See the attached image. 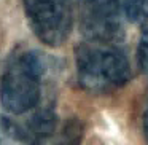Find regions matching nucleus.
I'll list each match as a JSON object with an SVG mask.
<instances>
[{
  "label": "nucleus",
  "instance_id": "obj_2",
  "mask_svg": "<svg viewBox=\"0 0 148 145\" xmlns=\"http://www.w3.org/2000/svg\"><path fill=\"white\" fill-rule=\"evenodd\" d=\"M45 62L35 49L11 53L0 74V104L7 113L34 112L42 99Z\"/></svg>",
  "mask_w": 148,
  "mask_h": 145
},
{
  "label": "nucleus",
  "instance_id": "obj_6",
  "mask_svg": "<svg viewBox=\"0 0 148 145\" xmlns=\"http://www.w3.org/2000/svg\"><path fill=\"white\" fill-rule=\"evenodd\" d=\"M137 62H138V67H140L142 74H143L148 80V24L145 26L143 32H142V35H140V40H138Z\"/></svg>",
  "mask_w": 148,
  "mask_h": 145
},
{
  "label": "nucleus",
  "instance_id": "obj_1",
  "mask_svg": "<svg viewBox=\"0 0 148 145\" xmlns=\"http://www.w3.org/2000/svg\"><path fill=\"white\" fill-rule=\"evenodd\" d=\"M77 80L89 93H110L126 86L132 69L126 51L118 43L84 40L75 48Z\"/></svg>",
  "mask_w": 148,
  "mask_h": 145
},
{
  "label": "nucleus",
  "instance_id": "obj_4",
  "mask_svg": "<svg viewBox=\"0 0 148 145\" xmlns=\"http://www.w3.org/2000/svg\"><path fill=\"white\" fill-rule=\"evenodd\" d=\"M83 135V126L78 120H69L58 129L49 145H78Z\"/></svg>",
  "mask_w": 148,
  "mask_h": 145
},
{
  "label": "nucleus",
  "instance_id": "obj_5",
  "mask_svg": "<svg viewBox=\"0 0 148 145\" xmlns=\"http://www.w3.org/2000/svg\"><path fill=\"white\" fill-rule=\"evenodd\" d=\"M0 145H23L16 131V121L0 113Z\"/></svg>",
  "mask_w": 148,
  "mask_h": 145
},
{
  "label": "nucleus",
  "instance_id": "obj_7",
  "mask_svg": "<svg viewBox=\"0 0 148 145\" xmlns=\"http://www.w3.org/2000/svg\"><path fill=\"white\" fill-rule=\"evenodd\" d=\"M142 129H143V135H145V140L148 142V104L145 107V112H143V118H142Z\"/></svg>",
  "mask_w": 148,
  "mask_h": 145
},
{
  "label": "nucleus",
  "instance_id": "obj_8",
  "mask_svg": "<svg viewBox=\"0 0 148 145\" xmlns=\"http://www.w3.org/2000/svg\"><path fill=\"white\" fill-rule=\"evenodd\" d=\"M147 18H148V16H147Z\"/></svg>",
  "mask_w": 148,
  "mask_h": 145
},
{
  "label": "nucleus",
  "instance_id": "obj_3",
  "mask_svg": "<svg viewBox=\"0 0 148 145\" xmlns=\"http://www.w3.org/2000/svg\"><path fill=\"white\" fill-rule=\"evenodd\" d=\"M24 13L32 32L46 46L67 42L73 26L70 0H23Z\"/></svg>",
  "mask_w": 148,
  "mask_h": 145
}]
</instances>
